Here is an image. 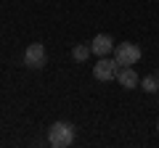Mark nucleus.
Masks as SVG:
<instances>
[{
	"mask_svg": "<svg viewBox=\"0 0 159 148\" xmlns=\"http://www.w3.org/2000/svg\"><path fill=\"white\" fill-rule=\"evenodd\" d=\"M48 143L53 148H66L74 143V124L69 122H53L48 130Z\"/></svg>",
	"mask_w": 159,
	"mask_h": 148,
	"instance_id": "1",
	"label": "nucleus"
},
{
	"mask_svg": "<svg viewBox=\"0 0 159 148\" xmlns=\"http://www.w3.org/2000/svg\"><path fill=\"white\" fill-rule=\"evenodd\" d=\"M114 61L119 66H135L141 61V45H135V42H119V45H114Z\"/></svg>",
	"mask_w": 159,
	"mask_h": 148,
	"instance_id": "2",
	"label": "nucleus"
},
{
	"mask_svg": "<svg viewBox=\"0 0 159 148\" xmlns=\"http://www.w3.org/2000/svg\"><path fill=\"white\" fill-rule=\"evenodd\" d=\"M117 72H119V63L114 61V58H106V56H101L96 61V66H93V77H96L98 82L117 80Z\"/></svg>",
	"mask_w": 159,
	"mask_h": 148,
	"instance_id": "3",
	"label": "nucleus"
},
{
	"mask_svg": "<svg viewBox=\"0 0 159 148\" xmlns=\"http://www.w3.org/2000/svg\"><path fill=\"white\" fill-rule=\"evenodd\" d=\"M45 61H48V53H45V45H43V42H32V45H27V50H24V66L43 69Z\"/></svg>",
	"mask_w": 159,
	"mask_h": 148,
	"instance_id": "4",
	"label": "nucleus"
},
{
	"mask_svg": "<svg viewBox=\"0 0 159 148\" xmlns=\"http://www.w3.org/2000/svg\"><path fill=\"white\" fill-rule=\"evenodd\" d=\"M90 50L96 53V56H109V53H114V40L111 34H96L90 42Z\"/></svg>",
	"mask_w": 159,
	"mask_h": 148,
	"instance_id": "5",
	"label": "nucleus"
},
{
	"mask_svg": "<svg viewBox=\"0 0 159 148\" xmlns=\"http://www.w3.org/2000/svg\"><path fill=\"white\" fill-rule=\"evenodd\" d=\"M117 82L125 87V90H133V87L141 85V80H138V74H135V69H133V66H119V72H117Z\"/></svg>",
	"mask_w": 159,
	"mask_h": 148,
	"instance_id": "6",
	"label": "nucleus"
},
{
	"mask_svg": "<svg viewBox=\"0 0 159 148\" xmlns=\"http://www.w3.org/2000/svg\"><path fill=\"white\" fill-rule=\"evenodd\" d=\"M90 45H74V50H72V58L74 61H88L90 58Z\"/></svg>",
	"mask_w": 159,
	"mask_h": 148,
	"instance_id": "7",
	"label": "nucleus"
},
{
	"mask_svg": "<svg viewBox=\"0 0 159 148\" xmlns=\"http://www.w3.org/2000/svg\"><path fill=\"white\" fill-rule=\"evenodd\" d=\"M141 87H143V90H146V93H157V90H159V80H157V77H154V74H148L146 80L141 82Z\"/></svg>",
	"mask_w": 159,
	"mask_h": 148,
	"instance_id": "8",
	"label": "nucleus"
},
{
	"mask_svg": "<svg viewBox=\"0 0 159 148\" xmlns=\"http://www.w3.org/2000/svg\"><path fill=\"white\" fill-rule=\"evenodd\" d=\"M157 130H159V119H157Z\"/></svg>",
	"mask_w": 159,
	"mask_h": 148,
	"instance_id": "9",
	"label": "nucleus"
}]
</instances>
